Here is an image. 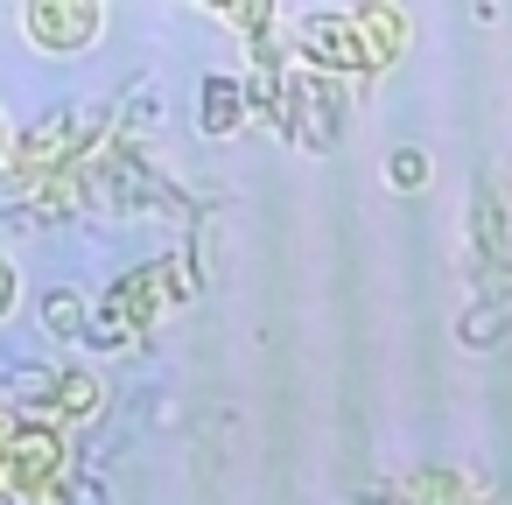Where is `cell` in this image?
I'll list each match as a JSON object with an SVG mask.
<instances>
[{
	"instance_id": "obj_1",
	"label": "cell",
	"mask_w": 512,
	"mask_h": 505,
	"mask_svg": "<svg viewBox=\"0 0 512 505\" xmlns=\"http://www.w3.org/2000/svg\"><path fill=\"white\" fill-rule=\"evenodd\" d=\"M190 295V267L183 260H155V267H141V274H127L120 288H106V302H99V323H92V344H127V337H141L162 309H176Z\"/></svg>"
},
{
	"instance_id": "obj_2",
	"label": "cell",
	"mask_w": 512,
	"mask_h": 505,
	"mask_svg": "<svg viewBox=\"0 0 512 505\" xmlns=\"http://www.w3.org/2000/svg\"><path fill=\"white\" fill-rule=\"evenodd\" d=\"M71 463V442L57 421H15L8 449H0V498H15V505H36L50 498V484L64 477Z\"/></svg>"
},
{
	"instance_id": "obj_3",
	"label": "cell",
	"mask_w": 512,
	"mask_h": 505,
	"mask_svg": "<svg viewBox=\"0 0 512 505\" xmlns=\"http://www.w3.org/2000/svg\"><path fill=\"white\" fill-rule=\"evenodd\" d=\"M99 134H106V113H50L43 127H29L15 141V169L36 176V183H57V176H71V169L92 162Z\"/></svg>"
},
{
	"instance_id": "obj_4",
	"label": "cell",
	"mask_w": 512,
	"mask_h": 505,
	"mask_svg": "<svg viewBox=\"0 0 512 505\" xmlns=\"http://www.w3.org/2000/svg\"><path fill=\"white\" fill-rule=\"evenodd\" d=\"M295 57L323 78H351V71H372L365 64V36H358V8H309L295 15Z\"/></svg>"
},
{
	"instance_id": "obj_5",
	"label": "cell",
	"mask_w": 512,
	"mask_h": 505,
	"mask_svg": "<svg viewBox=\"0 0 512 505\" xmlns=\"http://www.w3.org/2000/svg\"><path fill=\"white\" fill-rule=\"evenodd\" d=\"M22 29H29V43L50 50V57H78V50L99 43L106 8H92V0H36V8L22 15Z\"/></svg>"
},
{
	"instance_id": "obj_6",
	"label": "cell",
	"mask_w": 512,
	"mask_h": 505,
	"mask_svg": "<svg viewBox=\"0 0 512 505\" xmlns=\"http://www.w3.org/2000/svg\"><path fill=\"white\" fill-rule=\"evenodd\" d=\"M358 36H365V64H372V71H386V64L407 50V36H414V29H407V15H400V8H358Z\"/></svg>"
},
{
	"instance_id": "obj_7",
	"label": "cell",
	"mask_w": 512,
	"mask_h": 505,
	"mask_svg": "<svg viewBox=\"0 0 512 505\" xmlns=\"http://www.w3.org/2000/svg\"><path fill=\"white\" fill-rule=\"evenodd\" d=\"M246 106H253V99H246L239 78H204V120H197V127H204L211 141H225V134L246 127Z\"/></svg>"
},
{
	"instance_id": "obj_8",
	"label": "cell",
	"mask_w": 512,
	"mask_h": 505,
	"mask_svg": "<svg viewBox=\"0 0 512 505\" xmlns=\"http://www.w3.org/2000/svg\"><path fill=\"white\" fill-rule=\"evenodd\" d=\"M99 407H106V393H99L92 372H57V414L64 421H92Z\"/></svg>"
},
{
	"instance_id": "obj_9",
	"label": "cell",
	"mask_w": 512,
	"mask_h": 505,
	"mask_svg": "<svg viewBox=\"0 0 512 505\" xmlns=\"http://www.w3.org/2000/svg\"><path fill=\"white\" fill-rule=\"evenodd\" d=\"M386 183H393V190H421V183H428V155H421V148H393Z\"/></svg>"
},
{
	"instance_id": "obj_10",
	"label": "cell",
	"mask_w": 512,
	"mask_h": 505,
	"mask_svg": "<svg viewBox=\"0 0 512 505\" xmlns=\"http://www.w3.org/2000/svg\"><path fill=\"white\" fill-rule=\"evenodd\" d=\"M43 316H50V330H57V337L85 330V302H78V295H50V302H43Z\"/></svg>"
},
{
	"instance_id": "obj_11",
	"label": "cell",
	"mask_w": 512,
	"mask_h": 505,
	"mask_svg": "<svg viewBox=\"0 0 512 505\" xmlns=\"http://www.w3.org/2000/svg\"><path fill=\"white\" fill-rule=\"evenodd\" d=\"M15 302H22V274H15V260L0 253V323L15 316Z\"/></svg>"
},
{
	"instance_id": "obj_12",
	"label": "cell",
	"mask_w": 512,
	"mask_h": 505,
	"mask_svg": "<svg viewBox=\"0 0 512 505\" xmlns=\"http://www.w3.org/2000/svg\"><path fill=\"white\" fill-rule=\"evenodd\" d=\"M8 435H15V421H8V414H0V449H8Z\"/></svg>"
},
{
	"instance_id": "obj_13",
	"label": "cell",
	"mask_w": 512,
	"mask_h": 505,
	"mask_svg": "<svg viewBox=\"0 0 512 505\" xmlns=\"http://www.w3.org/2000/svg\"><path fill=\"white\" fill-rule=\"evenodd\" d=\"M0 155H8V127H0Z\"/></svg>"
}]
</instances>
